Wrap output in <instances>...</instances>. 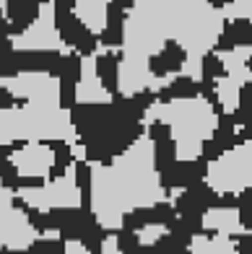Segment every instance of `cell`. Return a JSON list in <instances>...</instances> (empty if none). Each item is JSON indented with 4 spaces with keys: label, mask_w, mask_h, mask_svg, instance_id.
<instances>
[{
    "label": "cell",
    "mask_w": 252,
    "mask_h": 254,
    "mask_svg": "<svg viewBox=\"0 0 252 254\" xmlns=\"http://www.w3.org/2000/svg\"><path fill=\"white\" fill-rule=\"evenodd\" d=\"M162 202H167V187L156 166V145L146 130L112 161L91 164L88 205L101 231H122L133 213Z\"/></svg>",
    "instance_id": "obj_1"
},
{
    "label": "cell",
    "mask_w": 252,
    "mask_h": 254,
    "mask_svg": "<svg viewBox=\"0 0 252 254\" xmlns=\"http://www.w3.org/2000/svg\"><path fill=\"white\" fill-rule=\"evenodd\" d=\"M219 109L203 94L185 99L154 101L143 112V125L162 122L169 127V137L174 143L177 161H198L203 158V145L213 137L219 127Z\"/></svg>",
    "instance_id": "obj_2"
},
{
    "label": "cell",
    "mask_w": 252,
    "mask_h": 254,
    "mask_svg": "<svg viewBox=\"0 0 252 254\" xmlns=\"http://www.w3.org/2000/svg\"><path fill=\"white\" fill-rule=\"evenodd\" d=\"M71 109L63 104L13 101L0 107V148L21 143H76Z\"/></svg>",
    "instance_id": "obj_3"
},
{
    "label": "cell",
    "mask_w": 252,
    "mask_h": 254,
    "mask_svg": "<svg viewBox=\"0 0 252 254\" xmlns=\"http://www.w3.org/2000/svg\"><path fill=\"white\" fill-rule=\"evenodd\" d=\"M13 190L26 210H37L42 215H50L55 210H81L84 205V187L78 184L76 164H71L63 174L34 184H16Z\"/></svg>",
    "instance_id": "obj_4"
},
{
    "label": "cell",
    "mask_w": 252,
    "mask_h": 254,
    "mask_svg": "<svg viewBox=\"0 0 252 254\" xmlns=\"http://www.w3.org/2000/svg\"><path fill=\"white\" fill-rule=\"evenodd\" d=\"M203 182L219 197H242L252 190V140H239L216 158L205 161Z\"/></svg>",
    "instance_id": "obj_5"
},
{
    "label": "cell",
    "mask_w": 252,
    "mask_h": 254,
    "mask_svg": "<svg viewBox=\"0 0 252 254\" xmlns=\"http://www.w3.org/2000/svg\"><path fill=\"white\" fill-rule=\"evenodd\" d=\"M42 231L29 218L26 207L18 202L16 190L0 184V249L5 252H29L39 241Z\"/></svg>",
    "instance_id": "obj_6"
},
{
    "label": "cell",
    "mask_w": 252,
    "mask_h": 254,
    "mask_svg": "<svg viewBox=\"0 0 252 254\" xmlns=\"http://www.w3.org/2000/svg\"><path fill=\"white\" fill-rule=\"evenodd\" d=\"M10 47L21 52H68L55 21V3L44 0L31 24L10 37Z\"/></svg>",
    "instance_id": "obj_7"
},
{
    "label": "cell",
    "mask_w": 252,
    "mask_h": 254,
    "mask_svg": "<svg viewBox=\"0 0 252 254\" xmlns=\"http://www.w3.org/2000/svg\"><path fill=\"white\" fill-rule=\"evenodd\" d=\"M0 88H5L13 101H44L60 104V78L44 70H21L0 75Z\"/></svg>",
    "instance_id": "obj_8"
},
{
    "label": "cell",
    "mask_w": 252,
    "mask_h": 254,
    "mask_svg": "<svg viewBox=\"0 0 252 254\" xmlns=\"http://www.w3.org/2000/svg\"><path fill=\"white\" fill-rule=\"evenodd\" d=\"M10 166L16 169L18 179L24 182H44L55 174V145L52 143H21L10 148Z\"/></svg>",
    "instance_id": "obj_9"
},
{
    "label": "cell",
    "mask_w": 252,
    "mask_h": 254,
    "mask_svg": "<svg viewBox=\"0 0 252 254\" xmlns=\"http://www.w3.org/2000/svg\"><path fill=\"white\" fill-rule=\"evenodd\" d=\"M200 228L208 234H221V236H247L252 234V228L242 221V210L234 205H211L200 213Z\"/></svg>",
    "instance_id": "obj_10"
},
{
    "label": "cell",
    "mask_w": 252,
    "mask_h": 254,
    "mask_svg": "<svg viewBox=\"0 0 252 254\" xmlns=\"http://www.w3.org/2000/svg\"><path fill=\"white\" fill-rule=\"evenodd\" d=\"M94 55H81V73H78V83H76V104H109V101H114V94L101 83V78L96 73V57Z\"/></svg>",
    "instance_id": "obj_11"
},
{
    "label": "cell",
    "mask_w": 252,
    "mask_h": 254,
    "mask_svg": "<svg viewBox=\"0 0 252 254\" xmlns=\"http://www.w3.org/2000/svg\"><path fill=\"white\" fill-rule=\"evenodd\" d=\"M73 16L99 37L109 18V0H73Z\"/></svg>",
    "instance_id": "obj_12"
},
{
    "label": "cell",
    "mask_w": 252,
    "mask_h": 254,
    "mask_svg": "<svg viewBox=\"0 0 252 254\" xmlns=\"http://www.w3.org/2000/svg\"><path fill=\"white\" fill-rule=\"evenodd\" d=\"M187 254H242L239 241L221 234H192Z\"/></svg>",
    "instance_id": "obj_13"
},
{
    "label": "cell",
    "mask_w": 252,
    "mask_h": 254,
    "mask_svg": "<svg viewBox=\"0 0 252 254\" xmlns=\"http://www.w3.org/2000/svg\"><path fill=\"white\" fill-rule=\"evenodd\" d=\"M239 86L234 78H219L216 80V107H219L221 114H232L237 109V104H239Z\"/></svg>",
    "instance_id": "obj_14"
},
{
    "label": "cell",
    "mask_w": 252,
    "mask_h": 254,
    "mask_svg": "<svg viewBox=\"0 0 252 254\" xmlns=\"http://www.w3.org/2000/svg\"><path fill=\"white\" fill-rule=\"evenodd\" d=\"M10 254H13V252H10Z\"/></svg>",
    "instance_id": "obj_15"
}]
</instances>
